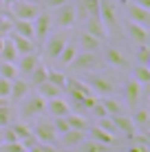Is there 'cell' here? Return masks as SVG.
<instances>
[{
    "label": "cell",
    "instance_id": "cell-43",
    "mask_svg": "<svg viewBox=\"0 0 150 152\" xmlns=\"http://www.w3.org/2000/svg\"><path fill=\"white\" fill-rule=\"evenodd\" d=\"M132 4H139L143 9H150V0H132Z\"/></svg>",
    "mask_w": 150,
    "mask_h": 152
},
{
    "label": "cell",
    "instance_id": "cell-17",
    "mask_svg": "<svg viewBox=\"0 0 150 152\" xmlns=\"http://www.w3.org/2000/svg\"><path fill=\"white\" fill-rule=\"evenodd\" d=\"M9 40H11V44L15 46V51H18V55H24V53H31V51H35L38 46H35V42L33 40H29V38H24V35H18V33H9L7 35Z\"/></svg>",
    "mask_w": 150,
    "mask_h": 152
},
{
    "label": "cell",
    "instance_id": "cell-16",
    "mask_svg": "<svg viewBox=\"0 0 150 152\" xmlns=\"http://www.w3.org/2000/svg\"><path fill=\"white\" fill-rule=\"evenodd\" d=\"M27 93H29V82L15 77V80H11V91H9V97L7 99L11 104H18V102H22V99L27 97Z\"/></svg>",
    "mask_w": 150,
    "mask_h": 152
},
{
    "label": "cell",
    "instance_id": "cell-7",
    "mask_svg": "<svg viewBox=\"0 0 150 152\" xmlns=\"http://www.w3.org/2000/svg\"><path fill=\"white\" fill-rule=\"evenodd\" d=\"M100 20L108 33L119 29V20H117V11L113 7V0H100Z\"/></svg>",
    "mask_w": 150,
    "mask_h": 152
},
{
    "label": "cell",
    "instance_id": "cell-21",
    "mask_svg": "<svg viewBox=\"0 0 150 152\" xmlns=\"http://www.w3.org/2000/svg\"><path fill=\"white\" fill-rule=\"evenodd\" d=\"M102 44H104V42L93 38L86 31H80V33H77V46H80V51H100Z\"/></svg>",
    "mask_w": 150,
    "mask_h": 152
},
{
    "label": "cell",
    "instance_id": "cell-2",
    "mask_svg": "<svg viewBox=\"0 0 150 152\" xmlns=\"http://www.w3.org/2000/svg\"><path fill=\"white\" fill-rule=\"evenodd\" d=\"M51 24L55 29H73L75 27V0H66V2L51 7Z\"/></svg>",
    "mask_w": 150,
    "mask_h": 152
},
{
    "label": "cell",
    "instance_id": "cell-30",
    "mask_svg": "<svg viewBox=\"0 0 150 152\" xmlns=\"http://www.w3.org/2000/svg\"><path fill=\"white\" fill-rule=\"evenodd\" d=\"M64 119H66V124H69V128H73V130H89V121H86L82 115H77V113H69V115H64Z\"/></svg>",
    "mask_w": 150,
    "mask_h": 152
},
{
    "label": "cell",
    "instance_id": "cell-1",
    "mask_svg": "<svg viewBox=\"0 0 150 152\" xmlns=\"http://www.w3.org/2000/svg\"><path fill=\"white\" fill-rule=\"evenodd\" d=\"M102 66H104V60H102L100 51H80V53H75L69 69L73 73H95Z\"/></svg>",
    "mask_w": 150,
    "mask_h": 152
},
{
    "label": "cell",
    "instance_id": "cell-46",
    "mask_svg": "<svg viewBox=\"0 0 150 152\" xmlns=\"http://www.w3.org/2000/svg\"><path fill=\"white\" fill-rule=\"evenodd\" d=\"M2 7H4V4H2V0H0V11H2Z\"/></svg>",
    "mask_w": 150,
    "mask_h": 152
},
{
    "label": "cell",
    "instance_id": "cell-32",
    "mask_svg": "<svg viewBox=\"0 0 150 152\" xmlns=\"http://www.w3.org/2000/svg\"><path fill=\"white\" fill-rule=\"evenodd\" d=\"M102 104H104V108H106L108 117H113V115H121V113H124V104L119 102V99L110 97V95L102 99Z\"/></svg>",
    "mask_w": 150,
    "mask_h": 152
},
{
    "label": "cell",
    "instance_id": "cell-24",
    "mask_svg": "<svg viewBox=\"0 0 150 152\" xmlns=\"http://www.w3.org/2000/svg\"><path fill=\"white\" fill-rule=\"evenodd\" d=\"M75 53H77V46H75L73 42L69 40V42H66V44H64V49L60 51V55H58V60H55V62H58L60 66H69L71 62H73Z\"/></svg>",
    "mask_w": 150,
    "mask_h": 152
},
{
    "label": "cell",
    "instance_id": "cell-6",
    "mask_svg": "<svg viewBox=\"0 0 150 152\" xmlns=\"http://www.w3.org/2000/svg\"><path fill=\"white\" fill-rule=\"evenodd\" d=\"M33 137L40 141V143H55L58 141V132H55L53 119H38L35 126L31 128Z\"/></svg>",
    "mask_w": 150,
    "mask_h": 152
},
{
    "label": "cell",
    "instance_id": "cell-41",
    "mask_svg": "<svg viewBox=\"0 0 150 152\" xmlns=\"http://www.w3.org/2000/svg\"><path fill=\"white\" fill-rule=\"evenodd\" d=\"M9 91H11V80H4V77H0V97L7 99V97H9Z\"/></svg>",
    "mask_w": 150,
    "mask_h": 152
},
{
    "label": "cell",
    "instance_id": "cell-3",
    "mask_svg": "<svg viewBox=\"0 0 150 152\" xmlns=\"http://www.w3.org/2000/svg\"><path fill=\"white\" fill-rule=\"evenodd\" d=\"M66 42H69V29H55V31H51V33L44 38V42L40 44V46H42V51H44V57L49 62H55Z\"/></svg>",
    "mask_w": 150,
    "mask_h": 152
},
{
    "label": "cell",
    "instance_id": "cell-42",
    "mask_svg": "<svg viewBox=\"0 0 150 152\" xmlns=\"http://www.w3.org/2000/svg\"><path fill=\"white\" fill-rule=\"evenodd\" d=\"M126 152H148V143H137V141H132V145Z\"/></svg>",
    "mask_w": 150,
    "mask_h": 152
},
{
    "label": "cell",
    "instance_id": "cell-19",
    "mask_svg": "<svg viewBox=\"0 0 150 152\" xmlns=\"http://www.w3.org/2000/svg\"><path fill=\"white\" fill-rule=\"evenodd\" d=\"M46 110L51 113V117H64V115L71 113V106L60 95V97H53V99H46Z\"/></svg>",
    "mask_w": 150,
    "mask_h": 152
},
{
    "label": "cell",
    "instance_id": "cell-11",
    "mask_svg": "<svg viewBox=\"0 0 150 152\" xmlns=\"http://www.w3.org/2000/svg\"><path fill=\"white\" fill-rule=\"evenodd\" d=\"M102 60H104V64H110V66H115V69H128V66H130L128 57L124 55L117 46H106Z\"/></svg>",
    "mask_w": 150,
    "mask_h": 152
},
{
    "label": "cell",
    "instance_id": "cell-29",
    "mask_svg": "<svg viewBox=\"0 0 150 152\" xmlns=\"http://www.w3.org/2000/svg\"><path fill=\"white\" fill-rule=\"evenodd\" d=\"M11 121H13V110H11V104H9V99H2V97H0V128L9 126Z\"/></svg>",
    "mask_w": 150,
    "mask_h": 152
},
{
    "label": "cell",
    "instance_id": "cell-31",
    "mask_svg": "<svg viewBox=\"0 0 150 152\" xmlns=\"http://www.w3.org/2000/svg\"><path fill=\"white\" fill-rule=\"evenodd\" d=\"M89 137L95 139V141H100V143H106V145H113V141H115V134H110V132H106V130H102L100 126H95V128L89 130Z\"/></svg>",
    "mask_w": 150,
    "mask_h": 152
},
{
    "label": "cell",
    "instance_id": "cell-48",
    "mask_svg": "<svg viewBox=\"0 0 150 152\" xmlns=\"http://www.w3.org/2000/svg\"><path fill=\"white\" fill-rule=\"evenodd\" d=\"M115 2H124V0H115Z\"/></svg>",
    "mask_w": 150,
    "mask_h": 152
},
{
    "label": "cell",
    "instance_id": "cell-49",
    "mask_svg": "<svg viewBox=\"0 0 150 152\" xmlns=\"http://www.w3.org/2000/svg\"><path fill=\"white\" fill-rule=\"evenodd\" d=\"M0 15H2V11H0Z\"/></svg>",
    "mask_w": 150,
    "mask_h": 152
},
{
    "label": "cell",
    "instance_id": "cell-10",
    "mask_svg": "<svg viewBox=\"0 0 150 152\" xmlns=\"http://www.w3.org/2000/svg\"><path fill=\"white\" fill-rule=\"evenodd\" d=\"M82 31L91 33L93 38H97L100 42H106V40H108V31H106L104 24H102L100 15H89V18L82 22Z\"/></svg>",
    "mask_w": 150,
    "mask_h": 152
},
{
    "label": "cell",
    "instance_id": "cell-25",
    "mask_svg": "<svg viewBox=\"0 0 150 152\" xmlns=\"http://www.w3.org/2000/svg\"><path fill=\"white\" fill-rule=\"evenodd\" d=\"M46 73H49V69H46L44 62L40 60L38 64H35V69L27 75V77H29V86H38V84H42V82L46 80Z\"/></svg>",
    "mask_w": 150,
    "mask_h": 152
},
{
    "label": "cell",
    "instance_id": "cell-23",
    "mask_svg": "<svg viewBox=\"0 0 150 152\" xmlns=\"http://www.w3.org/2000/svg\"><path fill=\"white\" fill-rule=\"evenodd\" d=\"M108 148L110 145H106V143H100V141H95V139H82L80 143H77V152H108Z\"/></svg>",
    "mask_w": 150,
    "mask_h": 152
},
{
    "label": "cell",
    "instance_id": "cell-36",
    "mask_svg": "<svg viewBox=\"0 0 150 152\" xmlns=\"http://www.w3.org/2000/svg\"><path fill=\"white\" fill-rule=\"evenodd\" d=\"M135 60H137V64H146L148 66V62H150V46L148 44H137Z\"/></svg>",
    "mask_w": 150,
    "mask_h": 152
},
{
    "label": "cell",
    "instance_id": "cell-26",
    "mask_svg": "<svg viewBox=\"0 0 150 152\" xmlns=\"http://www.w3.org/2000/svg\"><path fill=\"white\" fill-rule=\"evenodd\" d=\"M35 88H38V93H40L44 99H53V97H60V95H62V88L55 86V84L49 82V80H44L42 84H38Z\"/></svg>",
    "mask_w": 150,
    "mask_h": 152
},
{
    "label": "cell",
    "instance_id": "cell-12",
    "mask_svg": "<svg viewBox=\"0 0 150 152\" xmlns=\"http://www.w3.org/2000/svg\"><path fill=\"white\" fill-rule=\"evenodd\" d=\"M42 60L38 53V49L35 51H31V53H24V55H20L18 60H15V69H18V75H29L31 71L35 69V64Z\"/></svg>",
    "mask_w": 150,
    "mask_h": 152
},
{
    "label": "cell",
    "instance_id": "cell-39",
    "mask_svg": "<svg viewBox=\"0 0 150 152\" xmlns=\"http://www.w3.org/2000/svg\"><path fill=\"white\" fill-rule=\"evenodd\" d=\"M9 33H11V18L0 15V38H7Z\"/></svg>",
    "mask_w": 150,
    "mask_h": 152
},
{
    "label": "cell",
    "instance_id": "cell-44",
    "mask_svg": "<svg viewBox=\"0 0 150 152\" xmlns=\"http://www.w3.org/2000/svg\"><path fill=\"white\" fill-rule=\"evenodd\" d=\"M22 2H33V4H44V0H22Z\"/></svg>",
    "mask_w": 150,
    "mask_h": 152
},
{
    "label": "cell",
    "instance_id": "cell-5",
    "mask_svg": "<svg viewBox=\"0 0 150 152\" xmlns=\"http://www.w3.org/2000/svg\"><path fill=\"white\" fill-rule=\"evenodd\" d=\"M31 24H33V42H35V46H40L44 42V38L51 33V29H53L51 15H49V11H46V7L40 9V13L31 20Z\"/></svg>",
    "mask_w": 150,
    "mask_h": 152
},
{
    "label": "cell",
    "instance_id": "cell-38",
    "mask_svg": "<svg viewBox=\"0 0 150 152\" xmlns=\"http://www.w3.org/2000/svg\"><path fill=\"white\" fill-rule=\"evenodd\" d=\"M75 2L82 4L89 15H100V0H75Z\"/></svg>",
    "mask_w": 150,
    "mask_h": 152
},
{
    "label": "cell",
    "instance_id": "cell-9",
    "mask_svg": "<svg viewBox=\"0 0 150 152\" xmlns=\"http://www.w3.org/2000/svg\"><path fill=\"white\" fill-rule=\"evenodd\" d=\"M86 84L91 86V91L95 93V95H102V97H108V95L115 93V84L106 75H91Z\"/></svg>",
    "mask_w": 150,
    "mask_h": 152
},
{
    "label": "cell",
    "instance_id": "cell-33",
    "mask_svg": "<svg viewBox=\"0 0 150 152\" xmlns=\"http://www.w3.org/2000/svg\"><path fill=\"white\" fill-rule=\"evenodd\" d=\"M9 126H11V130H13V134H15V139H18V141H22V139H27L29 134H33V132H31V128L24 121H11Z\"/></svg>",
    "mask_w": 150,
    "mask_h": 152
},
{
    "label": "cell",
    "instance_id": "cell-4",
    "mask_svg": "<svg viewBox=\"0 0 150 152\" xmlns=\"http://www.w3.org/2000/svg\"><path fill=\"white\" fill-rule=\"evenodd\" d=\"M18 104H20L18 113H20V117H22V121L35 119L46 110V99L40 95V93H27V97H24L22 102H18Z\"/></svg>",
    "mask_w": 150,
    "mask_h": 152
},
{
    "label": "cell",
    "instance_id": "cell-13",
    "mask_svg": "<svg viewBox=\"0 0 150 152\" xmlns=\"http://www.w3.org/2000/svg\"><path fill=\"white\" fill-rule=\"evenodd\" d=\"M124 31H126L128 40H132V44H148V27H141V24L128 20Z\"/></svg>",
    "mask_w": 150,
    "mask_h": 152
},
{
    "label": "cell",
    "instance_id": "cell-15",
    "mask_svg": "<svg viewBox=\"0 0 150 152\" xmlns=\"http://www.w3.org/2000/svg\"><path fill=\"white\" fill-rule=\"evenodd\" d=\"M126 13H128V20H130V22H137V24H141V27H148L150 24V9H143V7H139V4H128Z\"/></svg>",
    "mask_w": 150,
    "mask_h": 152
},
{
    "label": "cell",
    "instance_id": "cell-8",
    "mask_svg": "<svg viewBox=\"0 0 150 152\" xmlns=\"http://www.w3.org/2000/svg\"><path fill=\"white\" fill-rule=\"evenodd\" d=\"M44 4H33V2H22V0H15L11 4V18L18 20H33L35 15L40 13Z\"/></svg>",
    "mask_w": 150,
    "mask_h": 152
},
{
    "label": "cell",
    "instance_id": "cell-37",
    "mask_svg": "<svg viewBox=\"0 0 150 152\" xmlns=\"http://www.w3.org/2000/svg\"><path fill=\"white\" fill-rule=\"evenodd\" d=\"M46 80H49V82H53L55 86H60L62 91H64V84H66V75H64V73H62V71H51V69H49V73H46Z\"/></svg>",
    "mask_w": 150,
    "mask_h": 152
},
{
    "label": "cell",
    "instance_id": "cell-40",
    "mask_svg": "<svg viewBox=\"0 0 150 152\" xmlns=\"http://www.w3.org/2000/svg\"><path fill=\"white\" fill-rule=\"evenodd\" d=\"M53 126H55V132H58V137L62 132H66L69 130V124H66L64 117H53Z\"/></svg>",
    "mask_w": 150,
    "mask_h": 152
},
{
    "label": "cell",
    "instance_id": "cell-18",
    "mask_svg": "<svg viewBox=\"0 0 150 152\" xmlns=\"http://www.w3.org/2000/svg\"><path fill=\"white\" fill-rule=\"evenodd\" d=\"M113 124H115V128H117V132H121V134H126V137H130V134H135L137 132V128H135V124H132V117H128V115H113Z\"/></svg>",
    "mask_w": 150,
    "mask_h": 152
},
{
    "label": "cell",
    "instance_id": "cell-35",
    "mask_svg": "<svg viewBox=\"0 0 150 152\" xmlns=\"http://www.w3.org/2000/svg\"><path fill=\"white\" fill-rule=\"evenodd\" d=\"M132 124H135V128H139L141 132L148 130V110L146 108H141V110H137L132 115Z\"/></svg>",
    "mask_w": 150,
    "mask_h": 152
},
{
    "label": "cell",
    "instance_id": "cell-45",
    "mask_svg": "<svg viewBox=\"0 0 150 152\" xmlns=\"http://www.w3.org/2000/svg\"><path fill=\"white\" fill-rule=\"evenodd\" d=\"M13 2H15V0H2V4H4V7H11Z\"/></svg>",
    "mask_w": 150,
    "mask_h": 152
},
{
    "label": "cell",
    "instance_id": "cell-27",
    "mask_svg": "<svg viewBox=\"0 0 150 152\" xmlns=\"http://www.w3.org/2000/svg\"><path fill=\"white\" fill-rule=\"evenodd\" d=\"M18 51H15V46L11 44V40L9 38H4L2 40V46H0V60H4V62H13L15 64V60H18Z\"/></svg>",
    "mask_w": 150,
    "mask_h": 152
},
{
    "label": "cell",
    "instance_id": "cell-28",
    "mask_svg": "<svg viewBox=\"0 0 150 152\" xmlns=\"http://www.w3.org/2000/svg\"><path fill=\"white\" fill-rule=\"evenodd\" d=\"M130 77L135 82H139L141 86H146V84H150V69H148L146 64H137V66H132Z\"/></svg>",
    "mask_w": 150,
    "mask_h": 152
},
{
    "label": "cell",
    "instance_id": "cell-22",
    "mask_svg": "<svg viewBox=\"0 0 150 152\" xmlns=\"http://www.w3.org/2000/svg\"><path fill=\"white\" fill-rule=\"evenodd\" d=\"M11 31L18 35H24V38L33 40V24L31 20H18V18H11Z\"/></svg>",
    "mask_w": 150,
    "mask_h": 152
},
{
    "label": "cell",
    "instance_id": "cell-20",
    "mask_svg": "<svg viewBox=\"0 0 150 152\" xmlns=\"http://www.w3.org/2000/svg\"><path fill=\"white\" fill-rule=\"evenodd\" d=\"M84 137H86L84 130H73V128H69L66 132H62L58 139H60V143L64 145V148H77V143H80Z\"/></svg>",
    "mask_w": 150,
    "mask_h": 152
},
{
    "label": "cell",
    "instance_id": "cell-34",
    "mask_svg": "<svg viewBox=\"0 0 150 152\" xmlns=\"http://www.w3.org/2000/svg\"><path fill=\"white\" fill-rule=\"evenodd\" d=\"M0 77H4V80H15L18 77V69H15L13 62L0 60Z\"/></svg>",
    "mask_w": 150,
    "mask_h": 152
},
{
    "label": "cell",
    "instance_id": "cell-14",
    "mask_svg": "<svg viewBox=\"0 0 150 152\" xmlns=\"http://www.w3.org/2000/svg\"><path fill=\"white\" fill-rule=\"evenodd\" d=\"M124 97H126V104L130 108H135L139 104V97H141V84L135 82L130 77V80H126V84H124Z\"/></svg>",
    "mask_w": 150,
    "mask_h": 152
},
{
    "label": "cell",
    "instance_id": "cell-47",
    "mask_svg": "<svg viewBox=\"0 0 150 152\" xmlns=\"http://www.w3.org/2000/svg\"><path fill=\"white\" fill-rule=\"evenodd\" d=\"M0 143H2V134H0Z\"/></svg>",
    "mask_w": 150,
    "mask_h": 152
}]
</instances>
